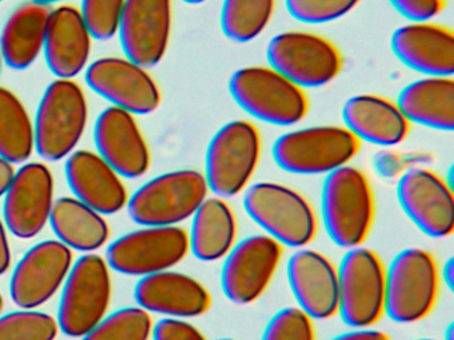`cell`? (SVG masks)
Masks as SVG:
<instances>
[{"mask_svg": "<svg viewBox=\"0 0 454 340\" xmlns=\"http://www.w3.org/2000/svg\"><path fill=\"white\" fill-rule=\"evenodd\" d=\"M89 103L78 82L57 79L46 88L34 121L35 151L49 162L67 158L83 137Z\"/></svg>", "mask_w": 454, "mask_h": 340, "instance_id": "7a4b0ae2", "label": "cell"}, {"mask_svg": "<svg viewBox=\"0 0 454 340\" xmlns=\"http://www.w3.org/2000/svg\"><path fill=\"white\" fill-rule=\"evenodd\" d=\"M203 173L195 169L164 173L140 186L129 197L127 209L142 226H177L192 218L208 196Z\"/></svg>", "mask_w": 454, "mask_h": 340, "instance_id": "ba28073f", "label": "cell"}, {"mask_svg": "<svg viewBox=\"0 0 454 340\" xmlns=\"http://www.w3.org/2000/svg\"><path fill=\"white\" fill-rule=\"evenodd\" d=\"M361 141L345 127L318 125L284 133L272 149L276 164L292 174H329L360 153Z\"/></svg>", "mask_w": 454, "mask_h": 340, "instance_id": "5b68a950", "label": "cell"}, {"mask_svg": "<svg viewBox=\"0 0 454 340\" xmlns=\"http://www.w3.org/2000/svg\"><path fill=\"white\" fill-rule=\"evenodd\" d=\"M15 170L14 164L0 157V198L6 196L7 190L12 186V180H14Z\"/></svg>", "mask_w": 454, "mask_h": 340, "instance_id": "60d3db41", "label": "cell"}, {"mask_svg": "<svg viewBox=\"0 0 454 340\" xmlns=\"http://www.w3.org/2000/svg\"><path fill=\"white\" fill-rule=\"evenodd\" d=\"M230 92L249 116L278 127L299 124L309 112L305 89L272 66L238 69L231 77Z\"/></svg>", "mask_w": 454, "mask_h": 340, "instance_id": "3957f363", "label": "cell"}, {"mask_svg": "<svg viewBox=\"0 0 454 340\" xmlns=\"http://www.w3.org/2000/svg\"><path fill=\"white\" fill-rule=\"evenodd\" d=\"M395 103L411 124L442 132L454 129L453 76L416 80L401 90Z\"/></svg>", "mask_w": 454, "mask_h": 340, "instance_id": "4316f807", "label": "cell"}, {"mask_svg": "<svg viewBox=\"0 0 454 340\" xmlns=\"http://www.w3.org/2000/svg\"><path fill=\"white\" fill-rule=\"evenodd\" d=\"M238 222L232 207L220 197L207 198L192 215L190 251L203 262L227 257L236 243Z\"/></svg>", "mask_w": 454, "mask_h": 340, "instance_id": "83f0119b", "label": "cell"}, {"mask_svg": "<svg viewBox=\"0 0 454 340\" xmlns=\"http://www.w3.org/2000/svg\"><path fill=\"white\" fill-rule=\"evenodd\" d=\"M58 332L57 319L42 311L23 308L0 316V340H55Z\"/></svg>", "mask_w": 454, "mask_h": 340, "instance_id": "d6a6232c", "label": "cell"}, {"mask_svg": "<svg viewBox=\"0 0 454 340\" xmlns=\"http://www.w3.org/2000/svg\"><path fill=\"white\" fill-rule=\"evenodd\" d=\"M219 340H236V339H219Z\"/></svg>", "mask_w": 454, "mask_h": 340, "instance_id": "681fc988", "label": "cell"}, {"mask_svg": "<svg viewBox=\"0 0 454 340\" xmlns=\"http://www.w3.org/2000/svg\"><path fill=\"white\" fill-rule=\"evenodd\" d=\"M276 0H224L222 7L223 34L236 42L259 37L275 15Z\"/></svg>", "mask_w": 454, "mask_h": 340, "instance_id": "4dcf8cb0", "label": "cell"}, {"mask_svg": "<svg viewBox=\"0 0 454 340\" xmlns=\"http://www.w3.org/2000/svg\"><path fill=\"white\" fill-rule=\"evenodd\" d=\"M172 34V0H126L119 24L124 55L150 69L166 58Z\"/></svg>", "mask_w": 454, "mask_h": 340, "instance_id": "ac0fdd59", "label": "cell"}, {"mask_svg": "<svg viewBox=\"0 0 454 340\" xmlns=\"http://www.w3.org/2000/svg\"><path fill=\"white\" fill-rule=\"evenodd\" d=\"M190 252V238L180 226H145L124 234L107 249L108 266L124 275L147 276L179 265Z\"/></svg>", "mask_w": 454, "mask_h": 340, "instance_id": "7c38bea8", "label": "cell"}, {"mask_svg": "<svg viewBox=\"0 0 454 340\" xmlns=\"http://www.w3.org/2000/svg\"><path fill=\"white\" fill-rule=\"evenodd\" d=\"M4 2V0H0V3Z\"/></svg>", "mask_w": 454, "mask_h": 340, "instance_id": "f907efd6", "label": "cell"}, {"mask_svg": "<svg viewBox=\"0 0 454 340\" xmlns=\"http://www.w3.org/2000/svg\"><path fill=\"white\" fill-rule=\"evenodd\" d=\"M395 58L427 76L454 73V32L432 21H411L395 29L390 40Z\"/></svg>", "mask_w": 454, "mask_h": 340, "instance_id": "44dd1931", "label": "cell"}, {"mask_svg": "<svg viewBox=\"0 0 454 340\" xmlns=\"http://www.w3.org/2000/svg\"><path fill=\"white\" fill-rule=\"evenodd\" d=\"M398 13L411 21H432L446 7V0H389Z\"/></svg>", "mask_w": 454, "mask_h": 340, "instance_id": "8d00e7d4", "label": "cell"}, {"mask_svg": "<svg viewBox=\"0 0 454 340\" xmlns=\"http://www.w3.org/2000/svg\"><path fill=\"white\" fill-rule=\"evenodd\" d=\"M153 340H208L190 321L180 318L161 319L153 328Z\"/></svg>", "mask_w": 454, "mask_h": 340, "instance_id": "74e56055", "label": "cell"}, {"mask_svg": "<svg viewBox=\"0 0 454 340\" xmlns=\"http://www.w3.org/2000/svg\"><path fill=\"white\" fill-rule=\"evenodd\" d=\"M4 297H2V294H0V313H2V311H4Z\"/></svg>", "mask_w": 454, "mask_h": 340, "instance_id": "bcb514c9", "label": "cell"}, {"mask_svg": "<svg viewBox=\"0 0 454 340\" xmlns=\"http://www.w3.org/2000/svg\"><path fill=\"white\" fill-rule=\"evenodd\" d=\"M65 174L75 198L102 215L116 214L129 204L121 175L95 151H73L66 159Z\"/></svg>", "mask_w": 454, "mask_h": 340, "instance_id": "603a6c76", "label": "cell"}, {"mask_svg": "<svg viewBox=\"0 0 454 340\" xmlns=\"http://www.w3.org/2000/svg\"><path fill=\"white\" fill-rule=\"evenodd\" d=\"M2 66H4V60H2V56H0V72H2Z\"/></svg>", "mask_w": 454, "mask_h": 340, "instance_id": "7dc6e473", "label": "cell"}, {"mask_svg": "<svg viewBox=\"0 0 454 340\" xmlns=\"http://www.w3.org/2000/svg\"><path fill=\"white\" fill-rule=\"evenodd\" d=\"M92 36L78 8L63 4L51 10L43 52L47 66L57 79L74 80L87 68Z\"/></svg>", "mask_w": 454, "mask_h": 340, "instance_id": "cb8c5ba5", "label": "cell"}, {"mask_svg": "<svg viewBox=\"0 0 454 340\" xmlns=\"http://www.w3.org/2000/svg\"><path fill=\"white\" fill-rule=\"evenodd\" d=\"M438 291L440 270L432 252L403 250L387 270L385 313L397 323H416L432 313Z\"/></svg>", "mask_w": 454, "mask_h": 340, "instance_id": "52a82bcc", "label": "cell"}, {"mask_svg": "<svg viewBox=\"0 0 454 340\" xmlns=\"http://www.w3.org/2000/svg\"><path fill=\"white\" fill-rule=\"evenodd\" d=\"M34 151V122L27 108L12 90L0 87V157L23 164Z\"/></svg>", "mask_w": 454, "mask_h": 340, "instance_id": "f546056e", "label": "cell"}, {"mask_svg": "<svg viewBox=\"0 0 454 340\" xmlns=\"http://www.w3.org/2000/svg\"><path fill=\"white\" fill-rule=\"evenodd\" d=\"M12 268V247L4 220L0 218V275H4Z\"/></svg>", "mask_w": 454, "mask_h": 340, "instance_id": "f35d334b", "label": "cell"}, {"mask_svg": "<svg viewBox=\"0 0 454 340\" xmlns=\"http://www.w3.org/2000/svg\"><path fill=\"white\" fill-rule=\"evenodd\" d=\"M55 180L44 162H27L15 173L4 196V225L12 236L31 239L50 222L54 206Z\"/></svg>", "mask_w": 454, "mask_h": 340, "instance_id": "e0dca14e", "label": "cell"}, {"mask_svg": "<svg viewBox=\"0 0 454 340\" xmlns=\"http://www.w3.org/2000/svg\"><path fill=\"white\" fill-rule=\"evenodd\" d=\"M283 257V244L267 234L247 236L224 258L222 287L236 305L256 302L270 286Z\"/></svg>", "mask_w": 454, "mask_h": 340, "instance_id": "4fadbf2b", "label": "cell"}, {"mask_svg": "<svg viewBox=\"0 0 454 340\" xmlns=\"http://www.w3.org/2000/svg\"><path fill=\"white\" fill-rule=\"evenodd\" d=\"M182 2H184L185 4L199 5L203 4V3H206L207 0H182Z\"/></svg>", "mask_w": 454, "mask_h": 340, "instance_id": "f6af8a7d", "label": "cell"}, {"mask_svg": "<svg viewBox=\"0 0 454 340\" xmlns=\"http://www.w3.org/2000/svg\"><path fill=\"white\" fill-rule=\"evenodd\" d=\"M113 298V279L107 260L89 252L79 258L65 282L58 324L63 334L83 337L107 315Z\"/></svg>", "mask_w": 454, "mask_h": 340, "instance_id": "9c48e42d", "label": "cell"}, {"mask_svg": "<svg viewBox=\"0 0 454 340\" xmlns=\"http://www.w3.org/2000/svg\"><path fill=\"white\" fill-rule=\"evenodd\" d=\"M153 318L142 307H124L106 316L83 340H150Z\"/></svg>", "mask_w": 454, "mask_h": 340, "instance_id": "1f68e13d", "label": "cell"}, {"mask_svg": "<svg viewBox=\"0 0 454 340\" xmlns=\"http://www.w3.org/2000/svg\"><path fill=\"white\" fill-rule=\"evenodd\" d=\"M331 340H392L389 335L372 328H355Z\"/></svg>", "mask_w": 454, "mask_h": 340, "instance_id": "ab89813d", "label": "cell"}, {"mask_svg": "<svg viewBox=\"0 0 454 340\" xmlns=\"http://www.w3.org/2000/svg\"><path fill=\"white\" fill-rule=\"evenodd\" d=\"M262 340H316L313 319L300 308H283L268 321Z\"/></svg>", "mask_w": 454, "mask_h": 340, "instance_id": "d590c367", "label": "cell"}, {"mask_svg": "<svg viewBox=\"0 0 454 340\" xmlns=\"http://www.w3.org/2000/svg\"><path fill=\"white\" fill-rule=\"evenodd\" d=\"M376 214L373 189L365 173L345 165L326 174L321 191V215L329 238L344 249L368 239Z\"/></svg>", "mask_w": 454, "mask_h": 340, "instance_id": "6da1fadb", "label": "cell"}, {"mask_svg": "<svg viewBox=\"0 0 454 340\" xmlns=\"http://www.w3.org/2000/svg\"><path fill=\"white\" fill-rule=\"evenodd\" d=\"M342 120L358 140L380 146L400 145L411 130L395 101L372 93L350 97L342 106Z\"/></svg>", "mask_w": 454, "mask_h": 340, "instance_id": "d4e9b609", "label": "cell"}, {"mask_svg": "<svg viewBox=\"0 0 454 340\" xmlns=\"http://www.w3.org/2000/svg\"><path fill=\"white\" fill-rule=\"evenodd\" d=\"M31 2L38 3V4L50 5L54 3L63 2V0H31Z\"/></svg>", "mask_w": 454, "mask_h": 340, "instance_id": "ee69618b", "label": "cell"}, {"mask_svg": "<svg viewBox=\"0 0 454 340\" xmlns=\"http://www.w3.org/2000/svg\"><path fill=\"white\" fill-rule=\"evenodd\" d=\"M73 265V250L58 239L31 247L12 273V302L25 310L41 307L59 291Z\"/></svg>", "mask_w": 454, "mask_h": 340, "instance_id": "2e32d148", "label": "cell"}, {"mask_svg": "<svg viewBox=\"0 0 454 340\" xmlns=\"http://www.w3.org/2000/svg\"><path fill=\"white\" fill-rule=\"evenodd\" d=\"M417 340H438V339H417Z\"/></svg>", "mask_w": 454, "mask_h": 340, "instance_id": "c3c4849f", "label": "cell"}, {"mask_svg": "<svg viewBox=\"0 0 454 340\" xmlns=\"http://www.w3.org/2000/svg\"><path fill=\"white\" fill-rule=\"evenodd\" d=\"M248 217L284 246L302 247L317 236V217L307 198L289 186L257 182L247 189Z\"/></svg>", "mask_w": 454, "mask_h": 340, "instance_id": "8992f818", "label": "cell"}, {"mask_svg": "<svg viewBox=\"0 0 454 340\" xmlns=\"http://www.w3.org/2000/svg\"><path fill=\"white\" fill-rule=\"evenodd\" d=\"M126 0H82L81 12L92 39L106 42L118 35Z\"/></svg>", "mask_w": 454, "mask_h": 340, "instance_id": "836d02e7", "label": "cell"}, {"mask_svg": "<svg viewBox=\"0 0 454 340\" xmlns=\"http://www.w3.org/2000/svg\"><path fill=\"white\" fill-rule=\"evenodd\" d=\"M270 66L302 89L331 84L344 68V58L336 44L307 31L276 35L267 48Z\"/></svg>", "mask_w": 454, "mask_h": 340, "instance_id": "8fae6325", "label": "cell"}, {"mask_svg": "<svg viewBox=\"0 0 454 340\" xmlns=\"http://www.w3.org/2000/svg\"><path fill=\"white\" fill-rule=\"evenodd\" d=\"M98 154L124 178H140L150 170L151 151L134 114L110 106L94 127Z\"/></svg>", "mask_w": 454, "mask_h": 340, "instance_id": "d6986e66", "label": "cell"}, {"mask_svg": "<svg viewBox=\"0 0 454 340\" xmlns=\"http://www.w3.org/2000/svg\"><path fill=\"white\" fill-rule=\"evenodd\" d=\"M397 198L409 220L427 236L453 234V188L437 173L427 167L406 170L397 182Z\"/></svg>", "mask_w": 454, "mask_h": 340, "instance_id": "9a60e30c", "label": "cell"}, {"mask_svg": "<svg viewBox=\"0 0 454 340\" xmlns=\"http://www.w3.org/2000/svg\"><path fill=\"white\" fill-rule=\"evenodd\" d=\"M135 300L148 313L172 318H196L211 310L212 295L198 279L166 270L143 276L135 287Z\"/></svg>", "mask_w": 454, "mask_h": 340, "instance_id": "7402d4cb", "label": "cell"}, {"mask_svg": "<svg viewBox=\"0 0 454 340\" xmlns=\"http://www.w3.org/2000/svg\"><path fill=\"white\" fill-rule=\"evenodd\" d=\"M50 223L58 241L78 251H97L111 236L110 226L103 215L75 197H62L54 202Z\"/></svg>", "mask_w": 454, "mask_h": 340, "instance_id": "f1b7e54d", "label": "cell"}, {"mask_svg": "<svg viewBox=\"0 0 454 340\" xmlns=\"http://www.w3.org/2000/svg\"><path fill=\"white\" fill-rule=\"evenodd\" d=\"M84 79L92 92L134 116L153 113L160 106L158 82L147 68L127 58H98L87 66Z\"/></svg>", "mask_w": 454, "mask_h": 340, "instance_id": "5bb4252c", "label": "cell"}, {"mask_svg": "<svg viewBox=\"0 0 454 340\" xmlns=\"http://www.w3.org/2000/svg\"><path fill=\"white\" fill-rule=\"evenodd\" d=\"M286 274L300 310L310 319L325 321L339 313V274L323 252L299 250L289 258Z\"/></svg>", "mask_w": 454, "mask_h": 340, "instance_id": "ffe728a7", "label": "cell"}, {"mask_svg": "<svg viewBox=\"0 0 454 340\" xmlns=\"http://www.w3.org/2000/svg\"><path fill=\"white\" fill-rule=\"evenodd\" d=\"M363 0H286L289 15L305 24H325L352 12Z\"/></svg>", "mask_w": 454, "mask_h": 340, "instance_id": "e575fe53", "label": "cell"}, {"mask_svg": "<svg viewBox=\"0 0 454 340\" xmlns=\"http://www.w3.org/2000/svg\"><path fill=\"white\" fill-rule=\"evenodd\" d=\"M442 278L443 283L446 284L449 290H453L454 284V259L453 258H449L446 260L445 266H443L442 270Z\"/></svg>", "mask_w": 454, "mask_h": 340, "instance_id": "b9f144b4", "label": "cell"}, {"mask_svg": "<svg viewBox=\"0 0 454 340\" xmlns=\"http://www.w3.org/2000/svg\"><path fill=\"white\" fill-rule=\"evenodd\" d=\"M445 340H454V324L450 323L446 328Z\"/></svg>", "mask_w": 454, "mask_h": 340, "instance_id": "7bdbcfd3", "label": "cell"}, {"mask_svg": "<svg viewBox=\"0 0 454 340\" xmlns=\"http://www.w3.org/2000/svg\"><path fill=\"white\" fill-rule=\"evenodd\" d=\"M339 313L352 328H371L385 313L387 268L369 247H353L337 268Z\"/></svg>", "mask_w": 454, "mask_h": 340, "instance_id": "30bf717a", "label": "cell"}, {"mask_svg": "<svg viewBox=\"0 0 454 340\" xmlns=\"http://www.w3.org/2000/svg\"><path fill=\"white\" fill-rule=\"evenodd\" d=\"M50 12L49 5L27 2L9 16L0 32V56L9 68L25 71L38 60Z\"/></svg>", "mask_w": 454, "mask_h": 340, "instance_id": "484cf974", "label": "cell"}, {"mask_svg": "<svg viewBox=\"0 0 454 340\" xmlns=\"http://www.w3.org/2000/svg\"><path fill=\"white\" fill-rule=\"evenodd\" d=\"M262 151V133L254 122L233 120L220 128L207 148L204 177L209 190L220 198L246 190L259 166Z\"/></svg>", "mask_w": 454, "mask_h": 340, "instance_id": "277c9868", "label": "cell"}]
</instances>
